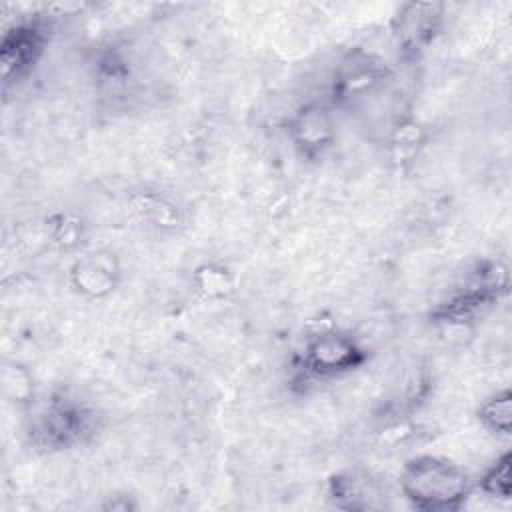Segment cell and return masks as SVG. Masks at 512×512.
I'll list each match as a JSON object with an SVG mask.
<instances>
[{"mask_svg": "<svg viewBox=\"0 0 512 512\" xmlns=\"http://www.w3.org/2000/svg\"><path fill=\"white\" fill-rule=\"evenodd\" d=\"M68 278L80 296L100 300L118 288L122 280V266L114 252L98 248L78 256L70 266Z\"/></svg>", "mask_w": 512, "mask_h": 512, "instance_id": "obj_9", "label": "cell"}, {"mask_svg": "<svg viewBox=\"0 0 512 512\" xmlns=\"http://www.w3.org/2000/svg\"><path fill=\"white\" fill-rule=\"evenodd\" d=\"M98 430V414L84 400L68 392H52L32 404L28 436L36 448L48 452L70 450L88 442Z\"/></svg>", "mask_w": 512, "mask_h": 512, "instance_id": "obj_2", "label": "cell"}, {"mask_svg": "<svg viewBox=\"0 0 512 512\" xmlns=\"http://www.w3.org/2000/svg\"><path fill=\"white\" fill-rule=\"evenodd\" d=\"M198 286L200 288L208 286L210 294H216V292L222 294V288H228V282H226V276H224L222 270H214L210 266H204L202 270H198Z\"/></svg>", "mask_w": 512, "mask_h": 512, "instance_id": "obj_13", "label": "cell"}, {"mask_svg": "<svg viewBox=\"0 0 512 512\" xmlns=\"http://www.w3.org/2000/svg\"><path fill=\"white\" fill-rule=\"evenodd\" d=\"M398 486L404 500L424 512L460 510L474 490V482L460 464L436 454H418L406 460Z\"/></svg>", "mask_w": 512, "mask_h": 512, "instance_id": "obj_1", "label": "cell"}, {"mask_svg": "<svg viewBox=\"0 0 512 512\" xmlns=\"http://www.w3.org/2000/svg\"><path fill=\"white\" fill-rule=\"evenodd\" d=\"M392 78V68L382 56L366 48H350L332 70L326 100L334 110L358 108L386 90Z\"/></svg>", "mask_w": 512, "mask_h": 512, "instance_id": "obj_4", "label": "cell"}, {"mask_svg": "<svg viewBox=\"0 0 512 512\" xmlns=\"http://www.w3.org/2000/svg\"><path fill=\"white\" fill-rule=\"evenodd\" d=\"M368 360L366 346L350 332L326 328L306 338L298 370L308 380H330L362 368Z\"/></svg>", "mask_w": 512, "mask_h": 512, "instance_id": "obj_5", "label": "cell"}, {"mask_svg": "<svg viewBox=\"0 0 512 512\" xmlns=\"http://www.w3.org/2000/svg\"><path fill=\"white\" fill-rule=\"evenodd\" d=\"M444 24V4L406 2L392 16L390 28L394 44L404 60H414L438 38Z\"/></svg>", "mask_w": 512, "mask_h": 512, "instance_id": "obj_7", "label": "cell"}, {"mask_svg": "<svg viewBox=\"0 0 512 512\" xmlns=\"http://www.w3.org/2000/svg\"><path fill=\"white\" fill-rule=\"evenodd\" d=\"M506 292L508 268L498 260L478 262L464 282L430 310V318L442 326H464L492 308Z\"/></svg>", "mask_w": 512, "mask_h": 512, "instance_id": "obj_3", "label": "cell"}, {"mask_svg": "<svg viewBox=\"0 0 512 512\" xmlns=\"http://www.w3.org/2000/svg\"><path fill=\"white\" fill-rule=\"evenodd\" d=\"M286 136L302 160H322L338 138L334 106L318 98L298 104L286 120Z\"/></svg>", "mask_w": 512, "mask_h": 512, "instance_id": "obj_6", "label": "cell"}, {"mask_svg": "<svg viewBox=\"0 0 512 512\" xmlns=\"http://www.w3.org/2000/svg\"><path fill=\"white\" fill-rule=\"evenodd\" d=\"M510 472H512V452L504 450L500 456H496L492 460V464L482 472V476L478 478L476 488L492 500H510V492H512V480H510Z\"/></svg>", "mask_w": 512, "mask_h": 512, "instance_id": "obj_12", "label": "cell"}, {"mask_svg": "<svg viewBox=\"0 0 512 512\" xmlns=\"http://www.w3.org/2000/svg\"><path fill=\"white\" fill-rule=\"evenodd\" d=\"M476 418L492 436L508 438L512 432V390L502 388L486 396L476 410Z\"/></svg>", "mask_w": 512, "mask_h": 512, "instance_id": "obj_11", "label": "cell"}, {"mask_svg": "<svg viewBox=\"0 0 512 512\" xmlns=\"http://www.w3.org/2000/svg\"><path fill=\"white\" fill-rule=\"evenodd\" d=\"M48 44V28L42 20H20L4 30L0 64L4 86L22 80L38 64Z\"/></svg>", "mask_w": 512, "mask_h": 512, "instance_id": "obj_8", "label": "cell"}, {"mask_svg": "<svg viewBox=\"0 0 512 512\" xmlns=\"http://www.w3.org/2000/svg\"><path fill=\"white\" fill-rule=\"evenodd\" d=\"M326 496L332 506L348 512L382 510L388 506L384 486L362 470H342L328 478Z\"/></svg>", "mask_w": 512, "mask_h": 512, "instance_id": "obj_10", "label": "cell"}]
</instances>
